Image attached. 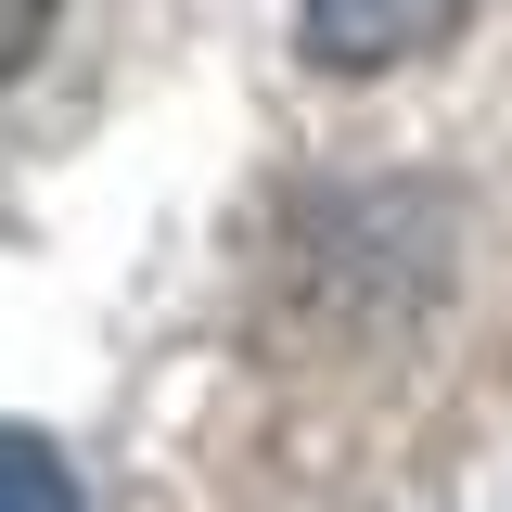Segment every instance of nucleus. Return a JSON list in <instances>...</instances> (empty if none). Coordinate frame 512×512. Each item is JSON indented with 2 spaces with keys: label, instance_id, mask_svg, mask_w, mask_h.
Masks as SVG:
<instances>
[{
  "label": "nucleus",
  "instance_id": "obj_2",
  "mask_svg": "<svg viewBox=\"0 0 512 512\" xmlns=\"http://www.w3.org/2000/svg\"><path fill=\"white\" fill-rule=\"evenodd\" d=\"M0 512H77V487L39 436H0Z\"/></svg>",
  "mask_w": 512,
  "mask_h": 512
},
{
  "label": "nucleus",
  "instance_id": "obj_1",
  "mask_svg": "<svg viewBox=\"0 0 512 512\" xmlns=\"http://www.w3.org/2000/svg\"><path fill=\"white\" fill-rule=\"evenodd\" d=\"M474 0H295V52L320 77H372V64H410V52H448Z\"/></svg>",
  "mask_w": 512,
  "mask_h": 512
},
{
  "label": "nucleus",
  "instance_id": "obj_3",
  "mask_svg": "<svg viewBox=\"0 0 512 512\" xmlns=\"http://www.w3.org/2000/svg\"><path fill=\"white\" fill-rule=\"evenodd\" d=\"M39 39H52V0H0V77H26Z\"/></svg>",
  "mask_w": 512,
  "mask_h": 512
}]
</instances>
